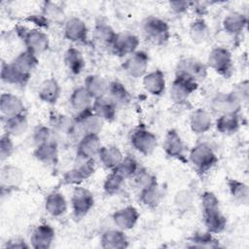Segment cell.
Segmentation results:
<instances>
[{"instance_id": "obj_37", "label": "cell", "mask_w": 249, "mask_h": 249, "mask_svg": "<svg viewBox=\"0 0 249 249\" xmlns=\"http://www.w3.org/2000/svg\"><path fill=\"white\" fill-rule=\"evenodd\" d=\"M84 87L93 99L105 96L108 91L109 83L100 75H88L84 81Z\"/></svg>"}, {"instance_id": "obj_25", "label": "cell", "mask_w": 249, "mask_h": 249, "mask_svg": "<svg viewBox=\"0 0 249 249\" xmlns=\"http://www.w3.org/2000/svg\"><path fill=\"white\" fill-rule=\"evenodd\" d=\"M128 244L124 231L118 228L105 231L100 237V245L104 249H124L128 247Z\"/></svg>"}, {"instance_id": "obj_54", "label": "cell", "mask_w": 249, "mask_h": 249, "mask_svg": "<svg viewBox=\"0 0 249 249\" xmlns=\"http://www.w3.org/2000/svg\"><path fill=\"white\" fill-rule=\"evenodd\" d=\"M5 248H12V249H26V248H29L31 247L30 244L26 243V241L22 238H13V239H10L7 241L6 245L4 246Z\"/></svg>"}, {"instance_id": "obj_7", "label": "cell", "mask_w": 249, "mask_h": 249, "mask_svg": "<svg viewBox=\"0 0 249 249\" xmlns=\"http://www.w3.org/2000/svg\"><path fill=\"white\" fill-rule=\"evenodd\" d=\"M197 88V82L186 75L176 73L169 89L170 99L176 104H184Z\"/></svg>"}, {"instance_id": "obj_22", "label": "cell", "mask_w": 249, "mask_h": 249, "mask_svg": "<svg viewBox=\"0 0 249 249\" xmlns=\"http://www.w3.org/2000/svg\"><path fill=\"white\" fill-rule=\"evenodd\" d=\"M102 148L99 134H84L77 144V157L85 159H94L98 156Z\"/></svg>"}, {"instance_id": "obj_45", "label": "cell", "mask_w": 249, "mask_h": 249, "mask_svg": "<svg viewBox=\"0 0 249 249\" xmlns=\"http://www.w3.org/2000/svg\"><path fill=\"white\" fill-rule=\"evenodd\" d=\"M50 22L62 23L64 24L65 20V13L64 10L56 3L51 1H45L42 6L41 13Z\"/></svg>"}, {"instance_id": "obj_52", "label": "cell", "mask_w": 249, "mask_h": 249, "mask_svg": "<svg viewBox=\"0 0 249 249\" xmlns=\"http://www.w3.org/2000/svg\"><path fill=\"white\" fill-rule=\"evenodd\" d=\"M194 2L191 1H170L168 2V6L170 10L175 14H183L186 13L192 6Z\"/></svg>"}, {"instance_id": "obj_8", "label": "cell", "mask_w": 249, "mask_h": 249, "mask_svg": "<svg viewBox=\"0 0 249 249\" xmlns=\"http://www.w3.org/2000/svg\"><path fill=\"white\" fill-rule=\"evenodd\" d=\"M130 144L134 150L143 156L153 154L158 146L157 136L145 126L135 128L130 134Z\"/></svg>"}, {"instance_id": "obj_9", "label": "cell", "mask_w": 249, "mask_h": 249, "mask_svg": "<svg viewBox=\"0 0 249 249\" xmlns=\"http://www.w3.org/2000/svg\"><path fill=\"white\" fill-rule=\"evenodd\" d=\"M162 149L169 158L177 160L183 163L188 162L187 147L176 129L170 128L166 131L162 143Z\"/></svg>"}, {"instance_id": "obj_11", "label": "cell", "mask_w": 249, "mask_h": 249, "mask_svg": "<svg viewBox=\"0 0 249 249\" xmlns=\"http://www.w3.org/2000/svg\"><path fill=\"white\" fill-rule=\"evenodd\" d=\"M242 102L231 90L230 92H218L210 101V108L218 115L236 113L239 114Z\"/></svg>"}, {"instance_id": "obj_46", "label": "cell", "mask_w": 249, "mask_h": 249, "mask_svg": "<svg viewBox=\"0 0 249 249\" xmlns=\"http://www.w3.org/2000/svg\"><path fill=\"white\" fill-rule=\"evenodd\" d=\"M138 169V162L133 157L124 156L121 162L113 169V171H115L124 179H128L132 178Z\"/></svg>"}, {"instance_id": "obj_27", "label": "cell", "mask_w": 249, "mask_h": 249, "mask_svg": "<svg viewBox=\"0 0 249 249\" xmlns=\"http://www.w3.org/2000/svg\"><path fill=\"white\" fill-rule=\"evenodd\" d=\"M61 92V88L58 81L53 78H48L44 80L38 89L39 99L47 104L53 105L57 102Z\"/></svg>"}, {"instance_id": "obj_4", "label": "cell", "mask_w": 249, "mask_h": 249, "mask_svg": "<svg viewBox=\"0 0 249 249\" xmlns=\"http://www.w3.org/2000/svg\"><path fill=\"white\" fill-rule=\"evenodd\" d=\"M206 65L218 75L229 79L233 73L232 54L229 48L221 46L213 48L208 53Z\"/></svg>"}, {"instance_id": "obj_15", "label": "cell", "mask_w": 249, "mask_h": 249, "mask_svg": "<svg viewBox=\"0 0 249 249\" xmlns=\"http://www.w3.org/2000/svg\"><path fill=\"white\" fill-rule=\"evenodd\" d=\"M140 44L139 37L131 32L118 33L110 50L112 53L120 57L128 56L138 50Z\"/></svg>"}, {"instance_id": "obj_31", "label": "cell", "mask_w": 249, "mask_h": 249, "mask_svg": "<svg viewBox=\"0 0 249 249\" xmlns=\"http://www.w3.org/2000/svg\"><path fill=\"white\" fill-rule=\"evenodd\" d=\"M67 200L58 191L51 192L45 199V210L52 217H61L67 211Z\"/></svg>"}, {"instance_id": "obj_13", "label": "cell", "mask_w": 249, "mask_h": 249, "mask_svg": "<svg viewBox=\"0 0 249 249\" xmlns=\"http://www.w3.org/2000/svg\"><path fill=\"white\" fill-rule=\"evenodd\" d=\"M176 73L186 75L199 83L205 80L208 67L205 63L195 57H183L176 64Z\"/></svg>"}, {"instance_id": "obj_21", "label": "cell", "mask_w": 249, "mask_h": 249, "mask_svg": "<svg viewBox=\"0 0 249 249\" xmlns=\"http://www.w3.org/2000/svg\"><path fill=\"white\" fill-rule=\"evenodd\" d=\"M31 74L25 73L18 68L12 61L1 63V80L9 85L25 87L29 82Z\"/></svg>"}, {"instance_id": "obj_33", "label": "cell", "mask_w": 249, "mask_h": 249, "mask_svg": "<svg viewBox=\"0 0 249 249\" xmlns=\"http://www.w3.org/2000/svg\"><path fill=\"white\" fill-rule=\"evenodd\" d=\"M28 126L29 123L25 113L7 117L3 122V128L5 133L11 135L12 137H18L24 134L27 131Z\"/></svg>"}, {"instance_id": "obj_18", "label": "cell", "mask_w": 249, "mask_h": 249, "mask_svg": "<svg viewBox=\"0 0 249 249\" xmlns=\"http://www.w3.org/2000/svg\"><path fill=\"white\" fill-rule=\"evenodd\" d=\"M63 36L72 43H86L88 40L86 22L78 17L67 18L63 24Z\"/></svg>"}, {"instance_id": "obj_51", "label": "cell", "mask_w": 249, "mask_h": 249, "mask_svg": "<svg viewBox=\"0 0 249 249\" xmlns=\"http://www.w3.org/2000/svg\"><path fill=\"white\" fill-rule=\"evenodd\" d=\"M15 151V144L12 139V136L4 133L0 138V159L1 161L8 160Z\"/></svg>"}, {"instance_id": "obj_23", "label": "cell", "mask_w": 249, "mask_h": 249, "mask_svg": "<svg viewBox=\"0 0 249 249\" xmlns=\"http://www.w3.org/2000/svg\"><path fill=\"white\" fill-rule=\"evenodd\" d=\"M142 85L148 93L154 96H160L166 87L165 75L160 69L147 72L142 78Z\"/></svg>"}, {"instance_id": "obj_16", "label": "cell", "mask_w": 249, "mask_h": 249, "mask_svg": "<svg viewBox=\"0 0 249 249\" xmlns=\"http://www.w3.org/2000/svg\"><path fill=\"white\" fill-rule=\"evenodd\" d=\"M74 120L83 135L99 134L104 125V121L92 109L78 113Z\"/></svg>"}, {"instance_id": "obj_32", "label": "cell", "mask_w": 249, "mask_h": 249, "mask_svg": "<svg viewBox=\"0 0 249 249\" xmlns=\"http://www.w3.org/2000/svg\"><path fill=\"white\" fill-rule=\"evenodd\" d=\"M106 95L117 106L118 109L127 106L131 101L129 91L124 85L119 81H112L109 83Z\"/></svg>"}, {"instance_id": "obj_40", "label": "cell", "mask_w": 249, "mask_h": 249, "mask_svg": "<svg viewBox=\"0 0 249 249\" xmlns=\"http://www.w3.org/2000/svg\"><path fill=\"white\" fill-rule=\"evenodd\" d=\"M189 36L194 44L200 45L205 43L210 36V28L207 22L201 18H196L190 24Z\"/></svg>"}, {"instance_id": "obj_30", "label": "cell", "mask_w": 249, "mask_h": 249, "mask_svg": "<svg viewBox=\"0 0 249 249\" xmlns=\"http://www.w3.org/2000/svg\"><path fill=\"white\" fill-rule=\"evenodd\" d=\"M248 23L247 16L240 12H231L222 20V29L227 33L238 37Z\"/></svg>"}, {"instance_id": "obj_49", "label": "cell", "mask_w": 249, "mask_h": 249, "mask_svg": "<svg viewBox=\"0 0 249 249\" xmlns=\"http://www.w3.org/2000/svg\"><path fill=\"white\" fill-rule=\"evenodd\" d=\"M131 179H133V184L138 191L159 184L157 177L145 168H139Z\"/></svg>"}, {"instance_id": "obj_34", "label": "cell", "mask_w": 249, "mask_h": 249, "mask_svg": "<svg viewBox=\"0 0 249 249\" xmlns=\"http://www.w3.org/2000/svg\"><path fill=\"white\" fill-rule=\"evenodd\" d=\"M93 98L89 93V91L85 89L84 86L76 88L69 97V103L72 109L78 114L83 111L91 109Z\"/></svg>"}, {"instance_id": "obj_42", "label": "cell", "mask_w": 249, "mask_h": 249, "mask_svg": "<svg viewBox=\"0 0 249 249\" xmlns=\"http://www.w3.org/2000/svg\"><path fill=\"white\" fill-rule=\"evenodd\" d=\"M139 200L150 209L157 208L161 200V192L159 184L139 191Z\"/></svg>"}, {"instance_id": "obj_39", "label": "cell", "mask_w": 249, "mask_h": 249, "mask_svg": "<svg viewBox=\"0 0 249 249\" xmlns=\"http://www.w3.org/2000/svg\"><path fill=\"white\" fill-rule=\"evenodd\" d=\"M215 126L221 134L230 135L235 133L240 127L239 114L231 113L219 115L215 121Z\"/></svg>"}, {"instance_id": "obj_5", "label": "cell", "mask_w": 249, "mask_h": 249, "mask_svg": "<svg viewBox=\"0 0 249 249\" xmlns=\"http://www.w3.org/2000/svg\"><path fill=\"white\" fill-rule=\"evenodd\" d=\"M18 37L25 46V50L39 55L49 50L50 38L46 32L39 28L28 29L23 26H18L16 29Z\"/></svg>"}, {"instance_id": "obj_41", "label": "cell", "mask_w": 249, "mask_h": 249, "mask_svg": "<svg viewBox=\"0 0 249 249\" xmlns=\"http://www.w3.org/2000/svg\"><path fill=\"white\" fill-rule=\"evenodd\" d=\"M227 186L232 199L240 204L246 205L249 201V187L246 183L234 179L228 178Z\"/></svg>"}, {"instance_id": "obj_48", "label": "cell", "mask_w": 249, "mask_h": 249, "mask_svg": "<svg viewBox=\"0 0 249 249\" xmlns=\"http://www.w3.org/2000/svg\"><path fill=\"white\" fill-rule=\"evenodd\" d=\"M32 139L35 146L51 141H57L54 131L51 128L50 125L46 124H39L34 128L32 133Z\"/></svg>"}, {"instance_id": "obj_53", "label": "cell", "mask_w": 249, "mask_h": 249, "mask_svg": "<svg viewBox=\"0 0 249 249\" xmlns=\"http://www.w3.org/2000/svg\"><path fill=\"white\" fill-rule=\"evenodd\" d=\"M232 91L238 96V98L241 100V102H246L248 99V81H242L241 83H239L234 89H232Z\"/></svg>"}, {"instance_id": "obj_1", "label": "cell", "mask_w": 249, "mask_h": 249, "mask_svg": "<svg viewBox=\"0 0 249 249\" xmlns=\"http://www.w3.org/2000/svg\"><path fill=\"white\" fill-rule=\"evenodd\" d=\"M202 220L206 231L213 233H221L227 227V218L221 212L220 200L211 191H205L200 196Z\"/></svg>"}, {"instance_id": "obj_28", "label": "cell", "mask_w": 249, "mask_h": 249, "mask_svg": "<svg viewBox=\"0 0 249 249\" xmlns=\"http://www.w3.org/2000/svg\"><path fill=\"white\" fill-rule=\"evenodd\" d=\"M190 128L195 134H203L212 126V117L204 108H196L190 115Z\"/></svg>"}, {"instance_id": "obj_12", "label": "cell", "mask_w": 249, "mask_h": 249, "mask_svg": "<svg viewBox=\"0 0 249 249\" xmlns=\"http://www.w3.org/2000/svg\"><path fill=\"white\" fill-rule=\"evenodd\" d=\"M24 179L22 169L15 164H5L0 171V187L1 195L10 194L18 189Z\"/></svg>"}, {"instance_id": "obj_35", "label": "cell", "mask_w": 249, "mask_h": 249, "mask_svg": "<svg viewBox=\"0 0 249 249\" xmlns=\"http://www.w3.org/2000/svg\"><path fill=\"white\" fill-rule=\"evenodd\" d=\"M63 61L69 72L73 75L81 74L86 66V60L82 52L75 47H69L65 51Z\"/></svg>"}, {"instance_id": "obj_29", "label": "cell", "mask_w": 249, "mask_h": 249, "mask_svg": "<svg viewBox=\"0 0 249 249\" xmlns=\"http://www.w3.org/2000/svg\"><path fill=\"white\" fill-rule=\"evenodd\" d=\"M0 111L5 118L12 117L25 113V105L18 95L3 92L0 96Z\"/></svg>"}, {"instance_id": "obj_3", "label": "cell", "mask_w": 249, "mask_h": 249, "mask_svg": "<svg viewBox=\"0 0 249 249\" xmlns=\"http://www.w3.org/2000/svg\"><path fill=\"white\" fill-rule=\"evenodd\" d=\"M94 159H85L76 156L74 166L62 175V184L68 186H81L95 172Z\"/></svg>"}, {"instance_id": "obj_55", "label": "cell", "mask_w": 249, "mask_h": 249, "mask_svg": "<svg viewBox=\"0 0 249 249\" xmlns=\"http://www.w3.org/2000/svg\"><path fill=\"white\" fill-rule=\"evenodd\" d=\"M28 20H30L32 23L36 24L38 26V28H48L50 25V21L42 15H31L28 17L27 18Z\"/></svg>"}, {"instance_id": "obj_44", "label": "cell", "mask_w": 249, "mask_h": 249, "mask_svg": "<svg viewBox=\"0 0 249 249\" xmlns=\"http://www.w3.org/2000/svg\"><path fill=\"white\" fill-rule=\"evenodd\" d=\"M190 247L197 248H217L220 247L219 240L214 237V234L209 231H196L189 238Z\"/></svg>"}, {"instance_id": "obj_2", "label": "cell", "mask_w": 249, "mask_h": 249, "mask_svg": "<svg viewBox=\"0 0 249 249\" xmlns=\"http://www.w3.org/2000/svg\"><path fill=\"white\" fill-rule=\"evenodd\" d=\"M188 162L198 174L208 172L218 162V157L213 148L206 142L195 145L188 154Z\"/></svg>"}, {"instance_id": "obj_10", "label": "cell", "mask_w": 249, "mask_h": 249, "mask_svg": "<svg viewBox=\"0 0 249 249\" xmlns=\"http://www.w3.org/2000/svg\"><path fill=\"white\" fill-rule=\"evenodd\" d=\"M94 205V196L92 193L84 187L76 186L72 192L71 207L73 215L80 220L88 215Z\"/></svg>"}, {"instance_id": "obj_24", "label": "cell", "mask_w": 249, "mask_h": 249, "mask_svg": "<svg viewBox=\"0 0 249 249\" xmlns=\"http://www.w3.org/2000/svg\"><path fill=\"white\" fill-rule=\"evenodd\" d=\"M33 156L45 165H55L58 162V142L51 141L35 146Z\"/></svg>"}, {"instance_id": "obj_43", "label": "cell", "mask_w": 249, "mask_h": 249, "mask_svg": "<svg viewBox=\"0 0 249 249\" xmlns=\"http://www.w3.org/2000/svg\"><path fill=\"white\" fill-rule=\"evenodd\" d=\"M12 62L20 70L25 73L31 74L32 71L37 67L39 63L38 55L32 53L31 52L24 50L20 52L13 60Z\"/></svg>"}, {"instance_id": "obj_19", "label": "cell", "mask_w": 249, "mask_h": 249, "mask_svg": "<svg viewBox=\"0 0 249 249\" xmlns=\"http://www.w3.org/2000/svg\"><path fill=\"white\" fill-rule=\"evenodd\" d=\"M55 237L54 229L49 224H40L32 231L30 235V245L34 249L51 248Z\"/></svg>"}, {"instance_id": "obj_50", "label": "cell", "mask_w": 249, "mask_h": 249, "mask_svg": "<svg viewBox=\"0 0 249 249\" xmlns=\"http://www.w3.org/2000/svg\"><path fill=\"white\" fill-rule=\"evenodd\" d=\"M194 196L191 191L183 189L178 191L174 196V204L178 210L188 211L193 207Z\"/></svg>"}, {"instance_id": "obj_17", "label": "cell", "mask_w": 249, "mask_h": 249, "mask_svg": "<svg viewBox=\"0 0 249 249\" xmlns=\"http://www.w3.org/2000/svg\"><path fill=\"white\" fill-rule=\"evenodd\" d=\"M49 123L51 128L54 131L56 137L63 135L65 137L71 138L77 135V131H80L75 120L71 119L70 117L64 114L52 113L50 115Z\"/></svg>"}, {"instance_id": "obj_26", "label": "cell", "mask_w": 249, "mask_h": 249, "mask_svg": "<svg viewBox=\"0 0 249 249\" xmlns=\"http://www.w3.org/2000/svg\"><path fill=\"white\" fill-rule=\"evenodd\" d=\"M117 35L118 32L106 21L100 19L95 22L92 31V39L97 45L110 49Z\"/></svg>"}, {"instance_id": "obj_36", "label": "cell", "mask_w": 249, "mask_h": 249, "mask_svg": "<svg viewBox=\"0 0 249 249\" xmlns=\"http://www.w3.org/2000/svg\"><path fill=\"white\" fill-rule=\"evenodd\" d=\"M91 109L104 121L113 122L117 117V106L108 98L107 95L95 98Z\"/></svg>"}, {"instance_id": "obj_6", "label": "cell", "mask_w": 249, "mask_h": 249, "mask_svg": "<svg viewBox=\"0 0 249 249\" xmlns=\"http://www.w3.org/2000/svg\"><path fill=\"white\" fill-rule=\"evenodd\" d=\"M142 30L146 39L154 45L162 46L170 38V28L168 23L156 16L145 18L142 24Z\"/></svg>"}, {"instance_id": "obj_14", "label": "cell", "mask_w": 249, "mask_h": 249, "mask_svg": "<svg viewBox=\"0 0 249 249\" xmlns=\"http://www.w3.org/2000/svg\"><path fill=\"white\" fill-rule=\"evenodd\" d=\"M149 59V55L145 51L137 50L127 56L125 61L123 63V69L133 79L143 78L148 70Z\"/></svg>"}, {"instance_id": "obj_20", "label": "cell", "mask_w": 249, "mask_h": 249, "mask_svg": "<svg viewBox=\"0 0 249 249\" xmlns=\"http://www.w3.org/2000/svg\"><path fill=\"white\" fill-rule=\"evenodd\" d=\"M139 217L140 214L137 208L133 205H127L115 211L112 215V220L118 229L125 231L135 227Z\"/></svg>"}, {"instance_id": "obj_38", "label": "cell", "mask_w": 249, "mask_h": 249, "mask_svg": "<svg viewBox=\"0 0 249 249\" xmlns=\"http://www.w3.org/2000/svg\"><path fill=\"white\" fill-rule=\"evenodd\" d=\"M97 157L105 168L113 170L121 162L124 155L118 146L107 145L102 146Z\"/></svg>"}, {"instance_id": "obj_47", "label": "cell", "mask_w": 249, "mask_h": 249, "mask_svg": "<svg viewBox=\"0 0 249 249\" xmlns=\"http://www.w3.org/2000/svg\"><path fill=\"white\" fill-rule=\"evenodd\" d=\"M125 179L123 178L121 175L116 173L115 171H111L105 178L103 182V191L108 196H116L118 195L124 185Z\"/></svg>"}]
</instances>
